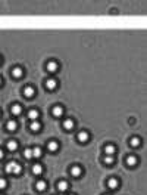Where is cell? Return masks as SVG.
<instances>
[{
  "instance_id": "2e32d148",
  "label": "cell",
  "mask_w": 147,
  "mask_h": 195,
  "mask_svg": "<svg viewBox=\"0 0 147 195\" xmlns=\"http://www.w3.org/2000/svg\"><path fill=\"white\" fill-rule=\"evenodd\" d=\"M104 152H106V155H113V154L116 152L115 145H106V146H104Z\"/></svg>"
},
{
  "instance_id": "ac0fdd59",
  "label": "cell",
  "mask_w": 147,
  "mask_h": 195,
  "mask_svg": "<svg viewBox=\"0 0 147 195\" xmlns=\"http://www.w3.org/2000/svg\"><path fill=\"white\" fill-rule=\"evenodd\" d=\"M30 129H31L33 132H38V130L41 129V124H40V123L36 120V121H33V123L30 124Z\"/></svg>"
},
{
  "instance_id": "ffe728a7",
  "label": "cell",
  "mask_w": 147,
  "mask_h": 195,
  "mask_svg": "<svg viewBox=\"0 0 147 195\" xmlns=\"http://www.w3.org/2000/svg\"><path fill=\"white\" fill-rule=\"evenodd\" d=\"M15 164H16L15 161L8 163V164H6V168H5V170H6V173H13V167H15Z\"/></svg>"
},
{
  "instance_id": "83f0119b",
  "label": "cell",
  "mask_w": 147,
  "mask_h": 195,
  "mask_svg": "<svg viewBox=\"0 0 147 195\" xmlns=\"http://www.w3.org/2000/svg\"><path fill=\"white\" fill-rule=\"evenodd\" d=\"M2 158H3V151L0 149V160H2Z\"/></svg>"
},
{
  "instance_id": "e0dca14e",
  "label": "cell",
  "mask_w": 147,
  "mask_h": 195,
  "mask_svg": "<svg viewBox=\"0 0 147 195\" xmlns=\"http://www.w3.org/2000/svg\"><path fill=\"white\" fill-rule=\"evenodd\" d=\"M28 118L33 120V121H36V120L38 118V111H37V110H30V111H28Z\"/></svg>"
},
{
  "instance_id": "4316f807",
  "label": "cell",
  "mask_w": 147,
  "mask_h": 195,
  "mask_svg": "<svg viewBox=\"0 0 147 195\" xmlns=\"http://www.w3.org/2000/svg\"><path fill=\"white\" fill-rule=\"evenodd\" d=\"M6 185H8V182H6V179H3V177H0V189H5V188H6Z\"/></svg>"
},
{
  "instance_id": "ba28073f",
  "label": "cell",
  "mask_w": 147,
  "mask_h": 195,
  "mask_svg": "<svg viewBox=\"0 0 147 195\" xmlns=\"http://www.w3.org/2000/svg\"><path fill=\"white\" fill-rule=\"evenodd\" d=\"M81 173H82V168H81L80 166H72V168H71V174H72L74 177L81 176Z\"/></svg>"
},
{
  "instance_id": "d4e9b609",
  "label": "cell",
  "mask_w": 147,
  "mask_h": 195,
  "mask_svg": "<svg viewBox=\"0 0 147 195\" xmlns=\"http://www.w3.org/2000/svg\"><path fill=\"white\" fill-rule=\"evenodd\" d=\"M24 157H25V158H31V157H33V149L27 148V149L24 151Z\"/></svg>"
},
{
  "instance_id": "44dd1931",
  "label": "cell",
  "mask_w": 147,
  "mask_h": 195,
  "mask_svg": "<svg viewBox=\"0 0 147 195\" xmlns=\"http://www.w3.org/2000/svg\"><path fill=\"white\" fill-rule=\"evenodd\" d=\"M58 189H59V191H66V189H68V182L60 180V182L58 183Z\"/></svg>"
},
{
  "instance_id": "9c48e42d",
  "label": "cell",
  "mask_w": 147,
  "mask_h": 195,
  "mask_svg": "<svg viewBox=\"0 0 147 195\" xmlns=\"http://www.w3.org/2000/svg\"><path fill=\"white\" fill-rule=\"evenodd\" d=\"M11 111H12V114H13V115H19V114L22 113V107H21L19 104H13V105H12V108H11Z\"/></svg>"
},
{
  "instance_id": "5b68a950",
  "label": "cell",
  "mask_w": 147,
  "mask_h": 195,
  "mask_svg": "<svg viewBox=\"0 0 147 195\" xmlns=\"http://www.w3.org/2000/svg\"><path fill=\"white\" fill-rule=\"evenodd\" d=\"M107 186H109L110 189H116V188L119 186V180H118L116 177H110V179L107 180Z\"/></svg>"
},
{
  "instance_id": "603a6c76",
  "label": "cell",
  "mask_w": 147,
  "mask_h": 195,
  "mask_svg": "<svg viewBox=\"0 0 147 195\" xmlns=\"http://www.w3.org/2000/svg\"><path fill=\"white\" fill-rule=\"evenodd\" d=\"M103 161H104V164H112V163L115 161V157H113V155H106V157L103 158Z\"/></svg>"
},
{
  "instance_id": "d6986e66",
  "label": "cell",
  "mask_w": 147,
  "mask_h": 195,
  "mask_svg": "<svg viewBox=\"0 0 147 195\" xmlns=\"http://www.w3.org/2000/svg\"><path fill=\"white\" fill-rule=\"evenodd\" d=\"M16 148H18V142L16 141H9L8 142V149L9 151H16Z\"/></svg>"
},
{
  "instance_id": "9a60e30c",
  "label": "cell",
  "mask_w": 147,
  "mask_h": 195,
  "mask_svg": "<svg viewBox=\"0 0 147 195\" xmlns=\"http://www.w3.org/2000/svg\"><path fill=\"white\" fill-rule=\"evenodd\" d=\"M63 129H65V130H71V129H74V120H72V118L65 120V121H63Z\"/></svg>"
},
{
  "instance_id": "7402d4cb",
  "label": "cell",
  "mask_w": 147,
  "mask_h": 195,
  "mask_svg": "<svg viewBox=\"0 0 147 195\" xmlns=\"http://www.w3.org/2000/svg\"><path fill=\"white\" fill-rule=\"evenodd\" d=\"M33 157H36V158L41 157V148H38V146L33 148Z\"/></svg>"
},
{
  "instance_id": "277c9868",
  "label": "cell",
  "mask_w": 147,
  "mask_h": 195,
  "mask_svg": "<svg viewBox=\"0 0 147 195\" xmlns=\"http://www.w3.org/2000/svg\"><path fill=\"white\" fill-rule=\"evenodd\" d=\"M12 75H13L15 78H21V77L24 75V70H22L21 67H15V68L12 70Z\"/></svg>"
},
{
  "instance_id": "4fadbf2b",
  "label": "cell",
  "mask_w": 147,
  "mask_h": 195,
  "mask_svg": "<svg viewBox=\"0 0 147 195\" xmlns=\"http://www.w3.org/2000/svg\"><path fill=\"white\" fill-rule=\"evenodd\" d=\"M137 161H138V160H137L135 155H128V157H126V164H128L129 167H134V166L137 164Z\"/></svg>"
},
{
  "instance_id": "484cf974",
  "label": "cell",
  "mask_w": 147,
  "mask_h": 195,
  "mask_svg": "<svg viewBox=\"0 0 147 195\" xmlns=\"http://www.w3.org/2000/svg\"><path fill=\"white\" fill-rule=\"evenodd\" d=\"M21 171H22V167L16 163V164H15V167H13V174H19Z\"/></svg>"
},
{
  "instance_id": "3957f363",
  "label": "cell",
  "mask_w": 147,
  "mask_h": 195,
  "mask_svg": "<svg viewBox=\"0 0 147 195\" xmlns=\"http://www.w3.org/2000/svg\"><path fill=\"white\" fill-rule=\"evenodd\" d=\"M52 114H53L55 117H62V115H63V108H62L60 105H55L53 110H52Z\"/></svg>"
},
{
  "instance_id": "7c38bea8",
  "label": "cell",
  "mask_w": 147,
  "mask_h": 195,
  "mask_svg": "<svg viewBox=\"0 0 147 195\" xmlns=\"http://www.w3.org/2000/svg\"><path fill=\"white\" fill-rule=\"evenodd\" d=\"M16 127H18V124H16V121H15V120H9V121H8V124H6V129H8L9 132H15V130H16Z\"/></svg>"
},
{
  "instance_id": "6da1fadb",
  "label": "cell",
  "mask_w": 147,
  "mask_h": 195,
  "mask_svg": "<svg viewBox=\"0 0 147 195\" xmlns=\"http://www.w3.org/2000/svg\"><path fill=\"white\" fill-rule=\"evenodd\" d=\"M58 68H59V64L56 61H49L47 62V71L49 72H56Z\"/></svg>"
},
{
  "instance_id": "5bb4252c",
  "label": "cell",
  "mask_w": 147,
  "mask_h": 195,
  "mask_svg": "<svg viewBox=\"0 0 147 195\" xmlns=\"http://www.w3.org/2000/svg\"><path fill=\"white\" fill-rule=\"evenodd\" d=\"M36 188H37V191H38V192H44V191H46V188H47V183H46L44 180H38V182H37V185H36Z\"/></svg>"
},
{
  "instance_id": "52a82bcc",
  "label": "cell",
  "mask_w": 147,
  "mask_h": 195,
  "mask_svg": "<svg viewBox=\"0 0 147 195\" xmlns=\"http://www.w3.org/2000/svg\"><path fill=\"white\" fill-rule=\"evenodd\" d=\"M47 148H49V151L55 152V151L59 149V142H58V141H50V142L47 143Z\"/></svg>"
},
{
  "instance_id": "7a4b0ae2",
  "label": "cell",
  "mask_w": 147,
  "mask_h": 195,
  "mask_svg": "<svg viewBox=\"0 0 147 195\" xmlns=\"http://www.w3.org/2000/svg\"><path fill=\"white\" fill-rule=\"evenodd\" d=\"M36 95V89L33 87V86H27L25 89H24V96L25 98H33Z\"/></svg>"
},
{
  "instance_id": "f1b7e54d",
  "label": "cell",
  "mask_w": 147,
  "mask_h": 195,
  "mask_svg": "<svg viewBox=\"0 0 147 195\" xmlns=\"http://www.w3.org/2000/svg\"><path fill=\"white\" fill-rule=\"evenodd\" d=\"M0 86H2V77H0Z\"/></svg>"
},
{
  "instance_id": "8992f818",
  "label": "cell",
  "mask_w": 147,
  "mask_h": 195,
  "mask_svg": "<svg viewBox=\"0 0 147 195\" xmlns=\"http://www.w3.org/2000/svg\"><path fill=\"white\" fill-rule=\"evenodd\" d=\"M56 86H58V81H56L55 78H49V80H46V87H47L49 90L56 89Z\"/></svg>"
},
{
  "instance_id": "cb8c5ba5",
  "label": "cell",
  "mask_w": 147,
  "mask_h": 195,
  "mask_svg": "<svg viewBox=\"0 0 147 195\" xmlns=\"http://www.w3.org/2000/svg\"><path fill=\"white\" fill-rule=\"evenodd\" d=\"M140 138H132L131 141H129V143H131V146H140Z\"/></svg>"
},
{
  "instance_id": "f546056e",
  "label": "cell",
  "mask_w": 147,
  "mask_h": 195,
  "mask_svg": "<svg viewBox=\"0 0 147 195\" xmlns=\"http://www.w3.org/2000/svg\"><path fill=\"white\" fill-rule=\"evenodd\" d=\"M0 61H2V58H0Z\"/></svg>"
},
{
  "instance_id": "30bf717a",
  "label": "cell",
  "mask_w": 147,
  "mask_h": 195,
  "mask_svg": "<svg viewBox=\"0 0 147 195\" xmlns=\"http://www.w3.org/2000/svg\"><path fill=\"white\" fill-rule=\"evenodd\" d=\"M78 141L80 142H87L88 141V132H85V130H81L80 133H78Z\"/></svg>"
},
{
  "instance_id": "8fae6325",
  "label": "cell",
  "mask_w": 147,
  "mask_h": 195,
  "mask_svg": "<svg viewBox=\"0 0 147 195\" xmlns=\"http://www.w3.org/2000/svg\"><path fill=\"white\" fill-rule=\"evenodd\" d=\"M31 170H33V174H36V176H40V174L43 173V166H41V164H34Z\"/></svg>"
}]
</instances>
